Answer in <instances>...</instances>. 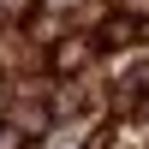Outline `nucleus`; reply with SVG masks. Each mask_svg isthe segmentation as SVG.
<instances>
[{"instance_id":"1","label":"nucleus","mask_w":149,"mask_h":149,"mask_svg":"<svg viewBox=\"0 0 149 149\" xmlns=\"http://www.w3.org/2000/svg\"><path fill=\"white\" fill-rule=\"evenodd\" d=\"M84 60H90V42H84V36H66V42L54 48V72H84Z\"/></svg>"}]
</instances>
